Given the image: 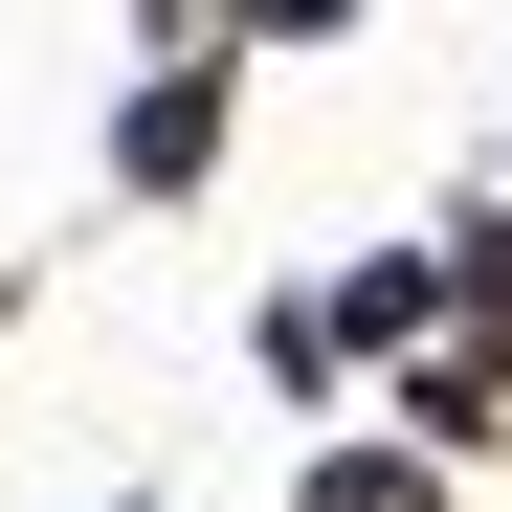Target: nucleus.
<instances>
[{
	"label": "nucleus",
	"mask_w": 512,
	"mask_h": 512,
	"mask_svg": "<svg viewBox=\"0 0 512 512\" xmlns=\"http://www.w3.org/2000/svg\"><path fill=\"white\" fill-rule=\"evenodd\" d=\"M312 512H423V468H334V490H312Z\"/></svg>",
	"instance_id": "nucleus-2"
},
{
	"label": "nucleus",
	"mask_w": 512,
	"mask_h": 512,
	"mask_svg": "<svg viewBox=\"0 0 512 512\" xmlns=\"http://www.w3.org/2000/svg\"><path fill=\"white\" fill-rule=\"evenodd\" d=\"M268 23H290V45H312V23H357V0H268Z\"/></svg>",
	"instance_id": "nucleus-3"
},
{
	"label": "nucleus",
	"mask_w": 512,
	"mask_h": 512,
	"mask_svg": "<svg viewBox=\"0 0 512 512\" xmlns=\"http://www.w3.org/2000/svg\"><path fill=\"white\" fill-rule=\"evenodd\" d=\"M201 134H223V67H156V90H134V134H112V156H134L156 201H179V179H201Z\"/></svg>",
	"instance_id": "nucleus-1"
}]
</instances>
